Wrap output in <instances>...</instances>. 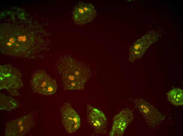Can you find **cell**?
I'll return each instance as SVG.
<instances>
[{"label":"cell","instance_id":"1","mask_svg":"<svg viewBox=\"0 0 183 136\" xmlns=\"http://www.w3.org/2000/svg\"><path fill=\"white\" fill-rule=\"evenodd\" d=\"M0 28V52L4 55L28 58L37 48V39L32 32L20 26L5 24Z\"/></svg>","mask_w":183,"mask_h":136},{"label":"cell","instance_id":"2","mask_svg":"<svg viewBox=\"0 0 183 136\" xmlns=\"http://www.w3.org/2000/svg\"><path fill=\"white\" fill-rule=\"evenodd\" d=\"M57 66L65 90L84 89L90 74V70L85 64L65 56L59 60Z\"/></svg>","mask_w":183,"mask_h":136},{"label":"cell","instance_id":"3","mask_svg":"<svg viewBox=\"0 0 183 136\" xmlns=\"http://www.w3.org/2000/svg\"><path fill=\"white\" fill-rule=\"evenodd\" d=\"M20 71L9 64L0 66V90L6 89L10 95L18 96V89L23 86Z\"/></svg>","mask_w":183,"mask_h":136},{"label":"cell","instance_id":"4","mask_svg":"<svg viewBox=\"0 0 183 136\" xmlns=\"http://www.w3.org/2000/svg\"><path fill=\"white\" fill-rule=\"evenodd\" d=\"M30 84L34 92L45 96L54 94L57 90L56 80L43 70L36 71L33 74Z\"/></svg>","mask_w":183,"mask_h":136},{"label":"cell","instance_id":"5","mask_svg":"<svg viewBox=\"0 0 183 136\" xmlns=\"http://www.w3.org/2000/svg\"><path fill=\"white\" fill-rule=\"evenodd\" d=\"M134 103L135 107L149 126H156L164 120L165 115L147 101L136 99Z\"/></svg>","mask_w":183,"mask_h":136},{"label":"cell","instance_id":"6","mask_svg":"<svg viewBox=\"0 0 183 136\" xmlns=\"http://www.w3.org/2000/svg\"><path fill=\"white\" fill-rule=\"evenodd\" d=\"M34 121L32 116L27 114L11 120L6 124V136H23L29 132L34 127Z\"/></svg>","mask_w":183,"mask_h":136},{"label":"cell","instance_id":"7","mask_svg":"<svg viewBox=\"0 0 183 136\" xmlns=\"http://www.w3.org/2000/svg\"><path fill=\"white\" fill-rule=\"evenodd\" d=\"M159 35L155 32H149L137 40L130 46L128 60L133 63L140 58L148 48L158 39Z\"/></svg>","mask_w":183,"mask_h":136},{"label":"cell","instance_id":"8","mask_svg":"<svg viewBox=\"0 0 183 136\" xmlns=\"http://www.w3.org/2000/svg\"><path fill=\"white\" fill-rule=\"evenodd\" d=\"M97 14L95 8L91 3L79 1L72 12L74 22L80 25L91 22Z\"/></svg>","mask_w":183,"mask_h":136},{"label":"cell","instance_id":"9","mask_svg":"<svg viewBox=\"0 0 183 136\" xmlns=\"http://www.w3.org/2000/svg\"><path fill=\"white\" fill-rule=\"evenodd\" d=\"M87 117L88 123L97 134H104L107 131L108 122L104 114L92 105H87Z\"/></svg>","mask_w":183,"mask_h":136},{"label":"cell","instance_id":"10","mask_svg":"<svg viewBox=\"0 0 183 136\" xmlns=\"http://www.w3.org/2000/svg\"><path fill=\"white\" fill-rule=\"evenodd\" d=\"M62 124L67 132L72 134L76 132L81 125L80 118L71 104L65 103L60 108Z\"/></svg>","mask_w":183,"mask_h":136},{"label":"cell","instance_id":"11","mask_svg":"<svg viewBox=\"0 0 183 136\" xmlns=\"http://www.w3.org/2000/svg\"><path fill=\"white\" fill-rule=\"evenodd\" d=\"M134 116L128 108L123 109L113 119L112 127L109 135L110 136H122L128 126L132 122Z\"/></svg>","mask_w":183,"mask_h":136},{"label":"cell","instance_id":"12","mask_svg":"<svg viewBox=\"0 0 183 136\" xmlns=\"http://www.w3.org/2000/svg\"><path fill=\"white\" fill-rule=\"evenodd\" d=\"M19 105L17 100L11 96L0 93V109L11 111L17 108Z\"/></svg>","mask_w":183,"mask_h":136},{"label":"cell","instance_id":"13","mask_svg":"<svg viewBox=\"0 0 183 136\" xmlns=\"http://www.w3.org/2000/svg\"><path fill=\"white\" fill-rule=\"evenodd\" d=\"M167 99L173 105L178 106L183 104V91L179 88H173L167 94Z\"/></svg>","mask_w":183,"mask_h":136}]
</instances>
